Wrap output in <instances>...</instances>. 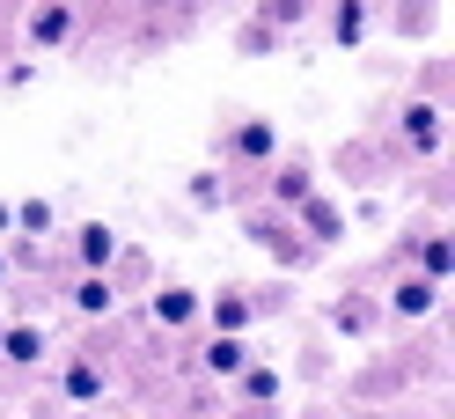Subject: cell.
Wrapping results in <instances>:
<instances>
[{
	"label": "cell",
	"mask_w": 455,
	"mask_h": 419,
	"mask_svg": "<svg viewBox=\"0 0 455 419\" xmlns=\"http://www.w3.org/2000/svg\"><path fill=\"white\" fill-rule=\"evenodd\" d=\"M228 155L235 162H272L279 155V125L272 118H243L235 133H228Z\"/></svg>",
	"instance_id": "1"
},
{
	"label": "cell",
	"mask_w": 455,
	"mask_h": 419,
	"mask_svg": "<svg viewBox=\"0 0 455 419\" xmlns=\"http://www.w3.org/2000/svg\"><path fill=\"white\" fill-rule=\"evenodd\" d=\"M74 250H81V272H103L110 258H118V229H110V221H81Z\"/></svg>",
	"instance_id": "2"
},
{
	"label": "cell",
	"mask_w": 455,
	"mask_h": 419,
	"mask_svg": "<svg viewBox=\"0 0 455 419\" xmlns=\"http://www.w3.org/2000/svg\"><path fill=\"white\" fill-rule=\"evenodd\" d=\"M67 30H74L67 0H44V8H30V22H22V37H30V44H67Z\"/></svg>",
	"instance_id": "3"
},
{
	"label": "cell",
	"mask_w": 455,
	"mask_h": 419,
	"mask_svg": "<svg viewBox=\"0 0 455 419\" xmlns=\"http://www.w3.org/2000/svg\"><path fill=\"white\" fill-rule=\"evenodd\" d=\"M0 353H8L15 368H37L44 360V331L37 324H0Z\"/></svg>",
	"instance_id": "4"
},
{
	"label": "cell",
	"mask_w": 455,
	"mask_h": 419,
	"mask_svg": "<svg viewBox=\"0 0 455 419\" xmlns=\"http://www.w3.org/2000/svg\"><path fill=\"white\" fill-rule=\"evenodd\" d=\"M198 310L213 317V339H243L250 331V302L243 294H213V302H198Z\"/></svg>",
	"instance_id": "5"
},
{
	"label": "cell",
	"mask_w": 455,
	"mask_h": 419,
	"mask_svg": "<svg viewBox=\"0 0 455 419\" xmlns=\"http://www.w3.org/2000/svg\"><path fill=\"white\" fill-rule=\"evenodd\" d=\"M74 310L81 317H110V310H118V287H110L103 272H81L74 279Z\"/></svg>",
	"instance_id": "6"
},
{
	"label": "cell",
	"mask_w": 455,
	"mask_h": 419,
	"mask_svg": "<svg viewBox=\"0 0 455 419\" xmlns=\"http://www.w3.org/2000/svg\"><path fill=\"white\" fill-rule=\"evenodd\" d=\"M404 140H411L419 155H434L441 148V110L434 103H404Z\"/></svg>",
	"instance_id": "7"
},
{
	"label": "cell",
	"mask_w": 455,
	"mask_h": 419,
	"mask_svg": "<svg viewBox=\"0 0 455 419\" xmlns=\"http://www.w3.org/2000/svg\"><path fill=\"white\" fill-rule=\"evenodd\" d=\"M301 229H308V243H338L346 236V214H338L331 199H301Z\"/></svg>",
	"instance_id": "8"
},
{
	"label": "cell",
	"mask_w": 455,
	"mask_h": 419,
	"mask_svg": "<svg viewBox=\"0 0 455 419\" xmlns=\"http://www.w3.org/2000/svg\"><path fill=\"white\" fill-rule=\"evenodd\" d=\"M191 317H198V294H191V287H162V294H155V324L184 331Z\"/></svg>",
	"instance_id": "9"
},
{
	"label": "cell",
	"mask_w": 455,
	"mask_h": 419,
	"mask_svg": "<svg viewBox=\"0 0 455 419\" xmlns=\"http://www.w3.org/2000/svg\"><path fill=\"white\" fill-rule=\"evenodd\" d=\"M448 272H455V250H448V236H426V243H419V279H426V287H441Z\"/></svg>",
	"instance_id": "10"
},
{
	"label": "cell",
	"mask_w": 455,
	"mask_h": 419,
	"mask_svg": "<svg viewBox=\"0 0 455 419\" xmlns=\"http://www.w3.org/2000/svg\"><path fill=\"white\" fill-rule=\"evenodd\" d=\"M60 390H67L74 405H96L103 398V368H96V360H74V368L60 375Z\"/></svg>",
	"instance_id": "11"
},
{
	"label": "cell",
	"mask_w": 455,
	"mask_h": 419,
	"mask_svg": "<svg viewBox=\"0 0 455 419\" xmlns=\"http://www.w3.org/2000/svg\"><path fill=\"white\" fill-rule=\"evenodd\" d=\"M206 368H213V375H243V368H250L243 339H206Z\"/></svg>",
	"instance_id": "12"
},
{
	"label": "cell",
	"mask_w": 455,
	"mask_h": 419,
	"mask_svg": "<svg viewBox=\"0 0 455 419\" xmlns=\"http://www.w3.org/2000/svg\"><path fill=\"white\" fill-rule=\"evenodd\" d=\"M389 310H396V317H426V310H434V287H426V279H396Z\"/></svg>",
	"instance_id": "13"
},
{
	"label": "cell",
	"mask_w": 455,
	"mask_h": 419,
	"mask_svg": "<svg viewBox=\"0 0 455 419\" xmlns=\"http://www.w3.org/2000/svg\"><path fill=\"white\" fill-rule=\"evenodd\" d=\"M331 324H338V331H353V339H360V331L375 324V302H360V294H346V302H331Z\"/></svg>",
	"instance_id": "14"
},
{
	"label": "cell",
	"mask_w": 455,
	"mask_h": 419,
	"mask_svg": "<svg viewBox=\"0 0 455 419\" xmlns=\"http://www.w3.org/2000/svg\"><path fill=\"white\" fill-rule=\"evenodd\" d=\"M272 199H279V206H301V199H308V170H301V162L272 170Z\"/></svg>",
	"instance_id": "15"
},
{
	"label": "cell",
	"mask_w": 455,
	"mask_h": 419,
	"mask_svg": "<svg viewBox=\"0 0 455 419\" xmlns=\"http://www.w3.org/2000/svg\"><path fill=\"white\" fill-rule=\"evenodd\" d=\"M52 221H60L52 199H22V206H15V229H22V236H52Z\"/></svg>",
	"instance_id": "16"
},
{
	"label": "cell",
	"mask_w": 455,
	"mask_h": 419,
	"mask_svg": "<svg viewBox=\"0 0 455 419\" xmlns=\"http://www.w3.org/2000/svg\"><path fill=\"white\" fill-rule=\"evenodd\" d=\"M235 383H243V398H250V405H272V398H279V375H272V368H243Z\"/></svg>",
	"instance_id": "17"
},
{
	"label": "cell",
	"mask_w": 455,
	"mask_h": 419,
	"mask_svg": "<svg viewBox=\"0 0 455 419\" xmlns=\"http://www.w3.org/2000/svg\"><path fill=\"white\" fill-rule=\"evenodd\" d=\"M360 0H338V15H331V30H338V44H360Z\"/></svg>",
	"instance_id": "18"
},
{
	"label": "cell",
	"mask_w": 455,
	"mask_h": 419,
	"mask_svg": "<svg viewBox=\"0 0 455 419\" xmlns=\"http://www.w3.org/2000/svg\"><path fill=\"white\" fill-rule=\"evenodd\" d=\"M191 199H198V206H213V199H220V177H213V170H198V177H191Z\"/></svg>",
	"instance_id": "19"
},
{
	"label": "cell",
	"mask_w": 455,
	"mask_h": 419,
	"mask_svg": "<svg viewBox=\"0 0 455 419\" xmlns=\"http://www.w3.org/2000/svg\"><path fill=\"white\" fill-rule=\"evenodd\" d=\"M8 229H15V206H8V199H0V236H8Z\"/></svg>",
	"instance_id": "20"
},
{
	"label": "cell",
	"mask_w": 455,
	"mask_h": 419,
	"mask_svg": "<svg viewBox=\"0 0 455 419\" xmlns=\"http://www.w3.org/2000/svg\"><path fill=\"white\" fill-rule=\"evenodd\" d=\"M0 279H8V258H0Z\"/></svg>",
	"instance_id": "21"
},
{
	"label": "cell",
	"mask_w": 455,
	"mask_h": 419,
	"mask_svg": "<svg viewBox=\"0 0 455 419\" xmlns=\"http://www.w3.org/2000/svg\"><path fill=\"white\" fill-rule=\"evenodd\" d=\"M0 324H8V317H0Z\"/></svg>",
	"instance_id": "22"
}]
</instances>
